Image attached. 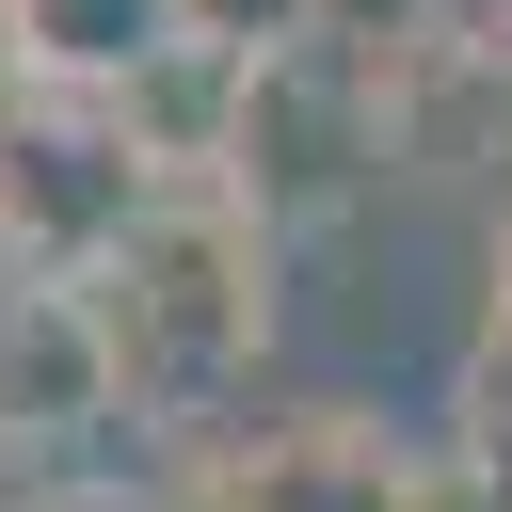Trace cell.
<instances>
[{
  "label": "cell",
  "instance_id": "1",
  "mask_svg": "<svg viewBox=\"0 0 512 512\" xmlns=\"http://www.w3.org/2000/svg\"><path fill=\"white\" fill-rule=\"evenodd\" d=\"M80 288L112 320L128 400H176L192 416V400H224L272 352V208L256 192H208V176H144Z\"/></svg>",
  "mask_w": 512,
  "mask_h": 512
},
{
  "label": "cell",
  "instance_id": "2",
  "mask_svg": "<svg viewBox=\"0 0 512 512\" xmlns=\"http://www.w3.org/2000/svg\"><path fill=\"white\" fill-rule=\"evenodd\" d=\"M112 400H128V368H112L96 288L80 272H16L0 288V432H96Z\"/></svg>",
  "mask_w": 512,
  "mask_h": 512
},
{
  "label": "cell",
  "instance_id": "3",
  "mask_svg": "<svg viewBox=\"0 0 512 512\" xmlns=\"http://www.w3.org/2000/svg\"><path fill=\"white\" fill-rule=\"evenodd\" d=\"M0 16H16V64L64 80V96H112V80L176 32V0H0Z\"/></svg>",
  "mask_w": 512,
  "mask_h": 512
},
{
  "label": "cell",
  "instance_id": "4",
  "mask_svg": "<svg viewBox=\"0 0 512 512\" xmlns=\"http://www.w3.org/2000/svg\"><path fill=\"white\" fill-rule=\"evenodd\" d=\"M240 512H400V464L368 432H272L240 464Z\"/></svg>",
  "mask_w": 512,
  "mask_h": 512
},
{
  "label": "cell",
  "instance_id": "5",
  "mask_svg": "<svg viewBox=\"0 0 512 512\" xmlns=\"http://www.w3.org/2000/svg\"><path fill=\"white\" fill-rule=\"evenodd\" d=\"M464 448H480V480L512 496V320L480 336V368H464Z\"/></svg>",
  "mask_w": 512,
  "mask_h": 512
},
{
  "label": "cell",
  "instance_id": "6",
  "mask_svg": "<svg viewBox=\"0 0 512 512\" xmlns=\"http://www.w3.org/2000/svg\"><path fill=\"white\" fill-rule=\"evenodd\" d=\"M192 32H224V48H304L320 32V0H176Z\"/></svg>",
  "mask_w": 512,
  "mask_h": 512
},
{
  "label": "cell",
  "instance_id": "7",
  "mask_svg": "<svg viewBox=\"0 0 512 512\" xmlns=\"http://www.w3.org/2000/svg\"><path fill=\"white\" fill-rule=\"evenodd\" d=\"M48 512H160V496H48Z\"/></svg>",
  "mask_w": 512,
  "mask_h": 512
}]
</instances>
